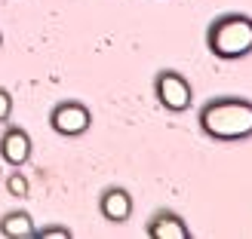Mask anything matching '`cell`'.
I'll return each instance as SVG.
<instances>
[{
    "label": "cell",
    "instance_id": "cell-1",
    "mask_svg": "<svg viewBox=\"0 0 252 239\" xmlns=\"http://www.w3.org/2000/svg\"><path fill=\"white\" fill-rule=\"evenodd\" d=\"M200 129L216 141H243L252 138V102L246 98H209L200 107Z\"/></svg>",
    "mask_w": 252,
    "mask_h": 239
},
{
    "label": "cell",
    "instance_id": "cell-2",
    "mask_svg": "<svg viewBox=\"0 0 252 239\" xmlns=\"http://www.w3.org/2000/svg\"><path fill=\"white\" fill-rule=\"evenodd\" d=\"M206 46L216 58H243L252 53V16L224 12L206 31Z\"/></svg>",
    "mask_w": 252,
    "mask_h": 239
},
{
    "label": "cell",
    "instance_id": "cell-3",
    "mask_svg": "<svg viewBox=\"0 0 252 239\" xmlns=\"http://www.w3.org/2000/svg\"><path fill=\"white\" fill-rule=\"evenodd\" d=\"M154 92H157V102L166 110H175V114H182V110H188L194 105L191 83L179 71H160L154 80Z\"/></svg>",
    "mask_w": 252,
    "mask_h": 239
},
{
    "label": "cell",
    "instance_id": "cell-4",
    "mask_svg": "<svg viewBox=\"0 0 252 239\" xmlns=\"http://www.w3.org/2000/svg\"><path fill=\"white\" fill-rule=\"evenodd\" d=\"M90 123H93V114H90V107L80 105V102H62V105L53 107V114H49V126L65 138L83 135L90 129Z\"/></svg>",
    "mask_w": 252,
    "mask_h": 239
},
{
    "label": "cell",
    "instance_id": "cell-5",
    "mask_svg": "<svg viewBox=\"0 0 252 239\" xmlns=\"http://www.w3.org/2000/svg\"><path fill=\"white\" fill-rule=\"evenodd\" d=\"M31 135L22 129V126H6L3 138H0V157H3L12 169L25 166L31 159Z\"/></svg>",
    "mask_w": 252,
    "mask_h": 239
},
{
    "label": "cell",
    "instance_id": "cell-6",
    "mask_svg": "<svg viewBox=\"0 0 252 239\" xmlns=\"http://www.w3.org/2000/svg\"><path fill=\"white\" fill-rule=\"evenodd\" d=\"M98 212H102V218L111 221V224H123L129 221L132 215V196L126 187H108V190L98 196Z\"/></svg>",
    "mask_w": 252,
    "mask_h": 239
},
{
    "label": "cell",
    "instance_id": "cell-7",
    "mask_svg": "<svg viewBox=\"0 0 252 239\" xmlns=\"http://www.w3.org/2000/svg\"><path fill=\"white\" fill-rule=\"evenodd\" d=\"M148 236L151 239H188L191 230H188V224H185L182 215H175V212H169V209H160L148 221Z\"/></svg>",
    "mask_w": 252,
    "mask_h": 239
},
{
    "label": "cell",
    "instance_id": "cell-8",
    "mask_svg": "<svg viewBox=\"0 0 252 239\" xmlns=\"http://www.w3.org/2000/svg\"><path fill=\"white\" fill-rule=\"evenodd\" d=\"M0 233L9 236V239H25V236H37V227H34V221L28 212H6L3 218H0Z\"/></svg>",
    "mask_w": 252,
    "mask_h": 239
},
{
    "label": "cell",
    "instance_id": "cell-9",
    "mask_svg": "<svg viewBox=\"0 0 252 239\" xmlns=\"http://www.w3.org/2000/svg\"><path fill=\"white\" fill-rule=\"evenodd\" d=\"M6 187H9L12 196H25V193H28V181H25L22 172H12L9 178H6Z\"/></svg>",
    "mask_w": 252,
    "mask_h": 239
},
{
    "label": "cell",
    "instance_id": "cell-10",
    "mask_svg": "<svg viewBox=\"0 0 252 239\" xmlns=\"http://www.w3.org/2000/svg\"><path fill=\"white\" fill-rule=\"evenodd\" d=\"M9 114H12V95H9V89L0 86V123H6Z\"/></svg>",
    "mask_w": 252,
    "mask_h": 239
},
{
    "label": "cell",
    "instance_id": "cell-11",
    "mask_svg": "<svg viewBox=\"0 0 252 239\" xmlns=\"http://www.w3.org/2000/svg\"><path fill=\"white\" fill-rule=\"evenodd\" d=\"M37 236H62V239H68L71 230L68 227H40V230H37Z\"/></svg>",
    "mask_w": 252,
    "mask_h": 239
},
{
    "label": "cell",
    "instance_id": "cell-12",
    "mask_svg": "<svg viewBox=\"0 0 252 239\" xmlns=\"http://www.w3.org/2000/svg\"><path fill=\"white\" fill-rule=\"evenodd\" d=\"M0 43H3V37H0Z\"/></svg>",
    "mask_w": 252,
    "mask_h": 239
}]
</instances>
